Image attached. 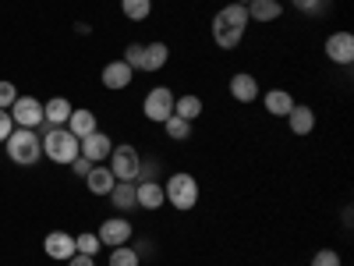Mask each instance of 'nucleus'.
Segmentation results:
<instances>
[{
	"mask_svg": "<svg viewBox=\"0 0 354 266\" xmlns=\"http://www.w3.org/2000/svg\"><path fill=\"white\" fill-rule=\"evenodd\" d=\"M163 132H167V139H174V142H185V139H192V121H185V117H167L163 121Z\"/></svg>",
	"mask_w": 354,
	"mask_h": 266,
	"instance_id": "a878e982",
	"label": "nucleus"
},
{
	"mask_svg": "<svg viewBox=\"0 0 354 266\" xmlns=\"http://www.w3.org/2000/svg\"><path fill=\"white\" fill-rule=\"evenodd\" d=\"M75 33H78V36H88V33H93V25L82 21V25H75Z\"/></svg>",
	"mask_w": 354,
	"mask_h": 266,
	"instance_id": "e433bc0d",
	"label": "nucleus"
},
{
	"mask_svg": "<svg viewBox=\"0 0 354 266\" xmlns=\"http://www.w3.org/2000/svg\"><path fill=\"white\" fill-rule=\"evenodd\" d=\"M241 39H245V28H234V25L213 18V43H216L220 50H238Z\"/></svg>",
	"mask_w": 354,
	"mask_h": 266,
	"instance_id": "aec40b11",
	"label": "nucleus"
},
{
	"mask_svg": "<svg viewBox=\"0 0 354 266\" xmlns=\"http://www.w3.org/2000/svg\"><path fill=\"white\" fill-rule=\"evenodd\" d=\"M248 8V21H280V15H283V4L280 0H252V4H245Z\"/></svg>",
	"mask_w": 354,
	"mask_h": 266,
	"instance_id": "412c9836",
	"label": "nucleus"
},
{
	"mask_svg": "<svg viewBox=\"0 0 354 266\" xmlns=\"http://www.w3.org/2000/svg\"><path fill=\"white\" fill-rule=\"evenodd\" d=\"M110 266H142V256H138V249H128V245H117V249H110V259H106Z\"/></svg>",
	"mask_w": 354,
	"mask_h": 266,
	"instance_id": "bb28decb",
	"label": "nucleus"
},
{
	"mask_svg": "<svg viewBox=\"0 0 354 266\" xmlns=\"http://www.w3.org/2000/svg\"><path fill=\"white\" fill-rule=\"evenodd\" d=\"M68 266H96V256H82V252H75V256L68 259Z\"/></svg>",
	"mask_w": 354,
	"mask_h": 266,
	"instance_id": "c9c22d12",
	"label": "nucleus"
},
{
	"mask_svg": "<svg viewBox=\"0 0 354 266\" xmlns=\"http://www.w3.org/2000/svg\"><path fill=\"white\" fill-rule=\"evenodd\" d=\"M117 185V177L106 163H93V170L85 174V188L93 192V195H110V188Z\"/></svg>",
	"mask_w": 354,
	"mask_h": 266,
	"instance_id": "f3484780",
	"label": "nucleus"
},
{
	"mask_svg": "<svg viewBox=\"0 0 354 266\" xmlns=\"http://www.w3.org/2000/svg\"><path fill=\"white\" fill-rule=\"evenodd\" d=\"M64 128H68V132H71L75 139H85V135H93V132L100 128V121H96V114H93V110H85V107H75Z\"/></svg>",
	"mask_w": 354,
	"mask_h": 266,
	"instance_id": "a211bd4d",
	"label": "nucleus"
},
{
	"mask_svg": "<svg viewBox=\"0 0 354 266\" xmlns=\"http://www.w3.org/2000/svg\"><path fill=\"white\" fill-rule=\"evenodd\" d=\"M39 139H43V157L50 160V163H71L75 157H78V139L68 132V128H43L39 132Z\"/></svg>",
	"mask_w": 354,
	"mask_h": 266,
	"instance_id": "7ed1b4c3",
	"label": "nucleus"
},
{
	"mask_svg": "<svg viewBox=\"0 0 354 266\" xmlns=\"http://www.w3.org/2000/svg\"><path fill=\"white\" fill-rule=\"evenodd\" d=\"M106 199L113 202V210H117V213L135 210V181H117V185L110 188V195H106Z\"/></svg>",
	"mask_w": 354,
	"mask_h": 266,
	"instance_id": "4be33fe9",
	"label": "nucleus"
},
{
	"mask_svg": "<svg viewBox=\"0 0 354 266\" xmlns=\"http://www.w3.org/2000/svg\"><path fill=\"white\" fill-rule=\"evenodd\" d=\"M142 50H145V43H128V46H124L121 61H124L131 71H142Z\"/></svg>",
	"mask_w": 354,
	"mask_h": 266,
	"instance_id": "c85d7f7f",
	"label": "nucleus"
},
{
	"mask_svg": "<svg viewBox=\"0 0 354 266\" xmlns=\"http://www.w3.org/2000/svg\"><path fill=\"white\" fill-rule=\"evenodd\" d=\"M322 50H326V57L333 64H351L354 61V36L347 33V28H340V33H330L326 43H322Z\"/></svg>",
	"mask_w": 354,
	"mask_h": 266,
	"instance_id": "1a4fd4ad",
	"label": "nucleus"
},
{
	"mask_svg": "<svg viewBox=\"0 0 354 266\" xmlns=\"http://www.w3.org/2000/svg\"><path fill=\"white\" fill-rule=\"evenodd\" d=\"M15 100H18V89H15V82L0 78V110H8Z\"/></svg>",
	"mask_w": 354,
	"mask_h": 266,
	"instance_id": "473e14b6",
	"label": "nucleus"
},
{
	"mask_svg": "<svg viewBox=\"0 0 354 266\" xmlns=\"http://www.w3.org/2000/svg\"><path fill=\"white\" fill-rule=\"evenodd\" d=\"M202 107H205V103H202V96H195V93L174 100V114H177V117H185V121H192V125L202 117Z\"/></svg>",
	"mask_w": 354,
	"mask_h": 266,
	"instance_id": "5701e85b",
	"label": "nucleus"
},
{
	"mask_svg": "<svg viewBox=\"0 0 354 266\" xmlns=\"http://www.w3.org/2000/svg\"><path fill=\"white\" fill-rule=\"evenodd\" d=\"M234 4H252V0H234Z\"/></svg>",
	"mask_w": 354,
	"mask_h": 266,
	"instance_id": "4c0bfd02",
	"label": "nucleus"
},
{
	"mask_svg": "<svg viewBox=\"0 0 354 266\" xmlns=\"http://www.w3.org/2000/svg\"><path fill=\"white\" fill-rule=\"evenodd\" d=\"M283 121H287L290 135H312L315 132V110L305 107V103H294V110L283 117Z\"/></svg>",
	"mask_w": 354,
	"mask_h": 266,
	"instance_id": "2eb2a0df",
	"label": "nucleus"
},
{
	"mask_svg": "<svg viewBox=\"0 0 354 266\" xmlns=\"http://www.w3.org/2000/svg\"><path fill=\"white\" fill-rule=\"evenodd\" d=\"M96 238H100V245H103V249L128 245V242L135 238V224H131V220H124L121 213H117V217H106V220L100 224V231H96Z\"/></svg>",
	"mask_w": 354,
	"mask_h": 266,
	"instance_id": "423d86ee",
	"label": "nucleus"
},
{
	"mask_svg": "<svg viewBox=\"0 0 354 266\" xmlns=\"http://www.w3.org/2000/svg\"><path fill=\"white\" fill-rule=\"evenodd\" d=\"M167 202V192H163V181H135V206L138 210H160Z\"/></svg>",
	"mask_w": 354,
	"mask_h": 266,
	"instance_id": "f8f14e48",
	"label": "nucleus"
},
{
	"mask_svg": "<svg viewBox=\"0 0 354 266\" xmlns=\"http://www.w3.org/2000/svg\"><path fill=\"white\" fill-rule=\"evenodd\" d=\"M75 249H78L82 256H96L103 245H100V238H96V231H82L78 238H75Z\"/></svg>",
	"mask_w": 354,
	"mask_h": 266,
	"instance_id": "cd10ccee",
	"label": "nucleus"
},
{
	"mask_svg": "<svg viewBox=\"0 0 354 266\" xmlns=\"http://www.w3.org/2000/svg\"><path fill=\"white\" fill-rule=\"evenodd\" d=\"M113 153V139L106 135V132H93V135H85V139H78V157H85V160H93V163H106V157Z\"/></svg>",
	"mask_w": 354,
	"mask_h": 266,
	"instance_id": "6e6552de",
	"label": "nucleus"
},
{
	"mask_svg": "<svg viewBox=\"0 0 354 266\" xmlns=\"http://www.w3.org/2000/svg\"><path fill=\"white\" fill-rule=\"evenodd\" d=\"M43 252L50 256V259H57V263H68L78 249H75V234H68V231H50L46 238H43Z\"/></svg>",
	"mask_w": 354,
	"mask_h": 266,
	"instance_id": "9b49d317",
	"label": "nucleus"
},
{
	"mask_svg": "<svg viewBox=\"0 0 354 266\" xmlns=\"http://www.w3.org/2000/svg\"><path fill=\"white\" fill-rule=\"evenodd\" d=\"M216 18L227 21V25H234V28H245V33H248V8H245V4H234V0H230L227 8L216 11Z\"/></svg>",
	"mask_w": 354,
	"mask_h": 266,
	"instance_id": "b1692460",
	"label": "nucleus"
},
{
	"mask_svg": "<svg viewBox=\"0 0 354 266\" xmlns=\"http://www.w3.org/2000/svg\"><path fill=\"white\" fill-rule=\"evenodd\" d=\"M259 100H262V107H266V114H270V117H287L294 110V103H298V100L287 93V89H270V93H262Z\"/></svg>",
	"mask_w": 354,
	"mask_h": 266,
	"instance_id": "dca6fc26",
	"label": "nucleus"
},
{
	"mask_svg": "<svg viewBox=\"0 0 354 266\" xmlns=\"http://www.w3.org/2000/svg\"><path fill=\"white\" fill-rule=\"evenodd\" d=\"M15 132V121H11V114L8 110H0V142H8V135Z\"/></svg>",
	"mask_w": 354,
	"mask_h": 266,
	"instance_id": "72a5a7b5",
	"label": "nucleus"
},
{
	"mask_svg": "<svg viewBox=\"0 0 354 266\" xmlns=\"http://www.w3.org/2000/svg\"><path fill=\"white\" fill-rule=\"evenodd\" d=\"M290 8L301 15H322L326 11V0H290Z\"/></svg>",
	"mask_w": 354,
	"mask_h": 266,
	"instance_id": "7c9ffc66",
	"label": "nucleus"
},
{
	"mask_svg": "<svg viewBox=\"0 0 354 266\" xmlns=\"http://www.w3.org/2000/svg\"><path fill=\"white\" fill-rule=\"evenodd\" d=\"M8 114H11V121H15V128H43V100H36V96H18L11 107H8Z\"/></svg>",
	"mask_w": 354,
	"mask_h": 266,
	"instance_id": "0eeeda50",
	"label": "nucleus"
},
{
	"mask_svg": "<svg viewBox=\"0 0 354 266\" xmlns=\"http://www.w3.org/2000/svg\"><path fill=\"white\" fill-rule=\"evenodd\" d=\"M121 15L128 21H145L153 15V0H121Z\"/></svg>",
	"mask_w": 354,
	"mask_h": 266,
	"instance_id": "393cba45",
	"label": "nucleus"
},
{
	"mask_svg": "<svg viewBox=\"0 0 354 266\" xmlns=\"http://www.w3.org/2000/svg\"><path fill=\"white\" fill-rule=\"evenodd\" d=\"M230 96L238 100V103H255L262 96V89H259V78L248 75V71H238L230 78Z\"/></svg>",
	"mask_w": 354,
	"mask_h": 266,
	"instance_id": "ddd939ff",
	"label": "nucleus"
},
{
	"mask_svg": "<svg viewBox=\"0 0 354 266\" xmlns=\"http://www.w3.org/2000/svg\"><path fill=\"white\" fill-rule=\"evenodd\" d=\"M135 181H160V160H142Z\"/></svg>",
	"mask_w": 354,
	"mask_h": 266,
	"instance_id": "2f4dec72",
	"label": "nucleus"
},
{
	"mask_svg": "<svg viewBox=\"0 0 354 266\" xmlns=\"http://www.w3.org/2000/svg\"><path fill=\"white\" fill-rule=\"evenodd\" d=\"M312 266H344V259H340L337 249H319V252L312 256Z\"/></svg>",
	"mask_w": 354,
	"mask_h": 266,
	"instance_id": "c756f323",
	"label": "nucleus"
},
{
	"mask_svg": "<svg viewBox=\"0 0 354 266\" xmlns=\"http://www.w3.org/2000/svg\"><path fill=\"white\" fill-rule=\"evenodd\" d=\"M8 150V160L18 163V167H36L43 160V139L36 128H15L4 142Z\"/></svg>",
	"mask_w": 354,
	"mask_h": 266,
	"instance_id": "f257e3e1",
	"label": "nucleus"
},
{
	"mask_svg": "<svg viewBox=\"0 0 354 266\" xmlns=\"http://www.w3.org/2000/svg\"><path fill=\"white\" fill-rule=\"evenodd\" d=\"M68 167H71V170H75L78 177H85L88 170H93V160H85V157H75V160H71Z\"/></svg>",
	"mask_w": 354,
	"mask_h": 266,
	"instance_id": "f704fd0d",
	"label": "nucleus"
},
{
	"mask_svg": "<svg viewBox=\"0 0 354 266\" xmlns=\"http://www.w3.org/2000/svg\"><path fill=\"white\" fill-rule=\"evenodd\" d=\"M174 89L167 85H153L149 93H145L142 100V114H145V121H153V125H163L167 117H174Z\"/></svg>",
	"mask_w": 354,
	"mask_h": 266,
	"instance_id": "39448f33",
	"label": "nucleus"
},
{
	"mask_svg": "<svg viewBox=\"0 0 354 266\" xmlns=\"http://www.w3.org/2000/svg\"><path fill=\"white\" fill-rule=\"evenodd\" d=\"M106 167L113 170L117 181H135V177H138V167H142V153L135 150L131 142L113 145V153L106 157Z\"/></svg>",
	"mask_w": 354,
	"mask_h": 266,
	"instance_id": "20e7f679",
	"label": "nucleus"
},
{
	"mask_svg": "<svg viewBox=\"0 0 354 266\" xmlns=\"http://www.w3.org/2000/svg\"><path fill=\"white\" fill-rule=\"evenodd\" d=\"M167 61H170V46L163 39L145 43V50H142V71H163Z\"/></svg>",
	"mask_w": 354,
	"mask_h": 266,
	"instance_id": "6ab92c4d",
	"label": "nucleus"
},
{
	"mask_svg": "<svg viewBox=\"0 0 354 266\" xmlns=\"http://www.w3.org/2000/svg\"><path fill=\"white\" fill-rule=\"evenodd\" d=\"M163 192H167V202L174 206L177 213H188V210H195L198 206V195H202V188H198V181L188 174V170H177V174H170L167 181H163Z\"/></svg>",
	"mask_w": 354,
	"mask_h": 266,
	"instance_id": "f03ea898",
	"label": "nucleus"
},
{
	"mask_svg": "<svg viewBox=\"0 0 354 266\" xmlns=\"http://www.w3.org/2000/svg\"><path fill=\"white\" fill-rule=\"evenodd\" d=\"M71 100L68 96H50L46 103H43V125H50V128H64L68 125V117H71Z\"/></svg>",
	"mask_w": 354,
	"mask_h": 266,
	"instance_id": "4468645a",
	"label": "nucleus"
},
{
	"mask_svg": "<svg viewBox=\"0 0 354 266\" xmlns=\"http://www.w3.org/2000/svg\"><path fill=\"white\" fill-rule=\"evenodd\" d=\"M100 82H103V89H110V93H121V89H128V85L135 82V71L121 61V57H117V61H106V64H103Z\"/></svg>",
	"mask_w": 354,
	"mask_h": 266,
	"instance_id": "9d476101",
	"label": "nucleus"
}]
</instances>
